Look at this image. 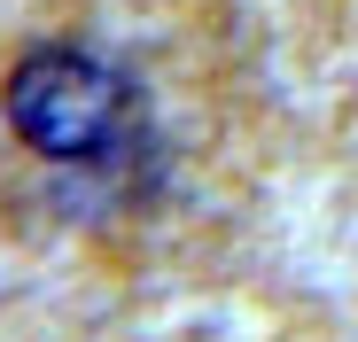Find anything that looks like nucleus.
I'll use <instances>...</instances> for the list:
<instances>
[{
	"mask_svg": "<svg viewBox=\"0 0 358 342\" xmlns=\"http://www.w3.org/2000/svg\"><path fill=\"white\" fill-rule=\"evenodd\" d=\"M8 125L47 163H101L133 140V86L86 47H39L8 78Z\"/></svg>",
	"mask_w": 358,
	"mask_h": 342,
	"instance_id": "nucleus-1",
	"label": "nucleus"
}]
</instances>
